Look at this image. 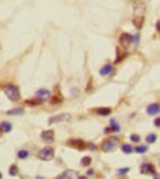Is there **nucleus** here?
Masks as SVG:
<instances>
[{"instance_id": "2f4dec72", "label": "nucleus", "mask_w": 160, "mask_h": 179, "mask_svg": "<svg viewBox=\"0 0 160 179\" xmlns=\"http://www.w3.org/2000/svg\"><path fill=\"white\" fill-rule=\"evenodd\" d=\"M87 175H88V176H94V170H91V169H90V170L87 172Z\"/></svg>"}, {"instance_id": "7ed1b4c3", "label": "nucleus", "mask_w": 160, "mask_h": 179, "mask_svg": "<svg viewBox=\"0 0 160 179\" xmlns=\"http://www.w3.org/2000/svg\"><path fill=\"white\" fill-rule=\"evenodd\" d=\"M53 157H54V148H52V147H44L38 153V159L44 160V161H49V160H52Z\"/></svg>"}, {"instance_id": "bb28decb", "label": "nucleus", "mask_w": 160, "mask_h": 179, "mask_svg": "<svg viewBox=\"0 0 160 179\" xmlns=\"http://www.w3.org/2000/svg\"><path fill=\"white\" fill-rule=\"evenodd\" d=\"M129 138H131V141H132V142H140V135H137V134H132Z\"/></svg>"}, {"instance_id": "6e6552de", "label": "nucleus", "mask_w": 160, "mask_h": 179, "mask_svg": "<svg viewBox=\"0 0 160 179\" xmlns=\"http://www.w3.org/2000/svg\"><path fill=\"white\" fill-rule=\"evenodd\" d=\"M76 178H81V176L75 170H65L57 176V179H76Z\"/></svg>"}, {"instance_id": "72a5a7b5", "label": "nucleus", "mask_w": 160, "mask_h": 179, "mask_svg": "<svg viewBox=\"0 0 160 179\" xmlns=\"http://www.w3.org/2000/svg\"><path fill=\"white\" fill-rule=\"evenodd\" d=\"M0 179H2V173H0Z\"/></svg>"}, {"instance_id": "a211bd4d", "label": "nucleus", "mask_w": 160, "mask_h": 179, "mask_svg": "<svg viewBox=\"0 0 160 179\" xmlns=\"http://www.w3.org/2000/svg\"><path fill=\"white\" fill-rule=\"evenodd\" d=\"M18 173H19V167L16 165H12L9 167V175H10V176H16Z\"/></svg>"}, {"instance_id": "6ab92c4d", "label": "nucleus", "mask_w": 160, "mask_h": 179, "mask_svg": "<svg viewBox=\"0 0 160 179\" xmlns=\"http://www.w3.org/2000/svg\"><path fill=\"white\" fill-rule=\"evenodd\" d=\"M122 151L125 153V154H129V153H132L134 151V148H132V146L131 144H122Z\"/></svg>"}, {"instance_id": "423d86ee", "label": "nucleus", "mask_w": 160, "mask_h": 179, "mask_svg": "<svg viewBox=\"0 0 160 179\" xmlns=\"http://www.w3.org/2000/svg\"><path fill=\"white\" fill-rule=\"evenodd\" d=\"M140 170L142 175H156V167H154V165H151V163H142L140 167Z\"/></svg>"}, {"instance_id": "5701e85b", "label": "nucleus", "mask_w": 160, "mask_h": 179, "mask_svg": "<svg viewBox=\"0 0 160 179\" xmlns=\"http://www.w3.org/2000/svg\"><path fill=\"white\" fill-rule=\"evenodd\" d=\"M147 146H138L137 148H134V151L135 153H138V154H144V153H147Z\"/></svg>"}, {"instance_id": "f257e3e1", "label": "nucleus", "mask_w": 160, "mask_h": 179, "mask_svg": "<svg viewBox=\"0 0 160 179\" xmlns=\"http://www.w3.org/2000/svg\"><path fill=\"white\" fill-rule=\"evenodd\" d=\"M3 93L6 94V97L10 101H19L21 100V93H19V88L14 84H6L5 88H3Z\"/></svg>"}, {"instance_id": "dca6fc26", "label": "nucleus", "mask_w": 160, "mask_h": 179, "mask_svg": "<svg viewBox=\"0 0 160 179\" xmlns=\"http://www.w3.org/2000/svg\"><path fill=\"white\" fill-rule=\"evenodd\" d=\"M25 103L28 106H40V104H43V100L37 97L35 100H25Z\"/></svg>"}, {"instance_id": "9b49d317", "label": "nucleus", "mask_w": 160, "mask_h": 179, "mask_svg": "<svg viewBox=\"0 0 160 179\" xmlns=\"http://www.w3.org/2000/svg\"><path fill=\"white\" fill-rule=\"evenodd\" d=\"M69 119H71V115H68V113H63V115H57V116H53V118H50V119H49V123L52 125V123H56V122L69 120Z\"/></svg>"}, {"instance_id": "412c9836", "label": "nucleus", "mask_w": 160, "mask_h": 179, "mask_svg": "<svg viewBox=\"0 0 160 179\" xmlns=\"http://www.w3.org/2000/svg\"><path fill=\"white\" fill-rule=\"evenodd\" d=\"M125 56H127V53H125V52H120V50H118V57H116V60H115V63H119V62H122V60L125 59Z\"/></svg>"}, {"instance_id": "c85d7f7f", "label": "nucleus", "mask_w": 160, "mask_h": 179, "mask_svg": "<svg viewBox=\"0 0 160 179\" xmlns=\"http://www.w3.org/2000/svg\"><path fill=\"white\" fill-rule=\"evenodd\" d=\"M88 148H90V150H91V151H96V150H97V147L94 146L93 142H88Z\"/></svg>"}, {"instance_id": "9d476101", "label": "nucleus", "mask_w": 160, "mask_h": 179, "mask_svg": "<svg viewBox=\"0 0 160 179\" xmlns=\"http://www.w3.org/2000/svg\"><path fill=\"white\" fill-rule=\"evenodd\" d=\"M35 97H38V99H41L43 101H44V100L52 99V93H50L47 88H40V90L35 93Z\"/></svg>"}, {"instance_id": "4468645a", "label": "nucleus", "mask_w": 160, "mask_h": 179, "mask_svg": "<svg viewBox=\"0 0 160 179\" xmlns=\"http://www.w3.org/2000/svg\"><path fill=\"white\" fill-rule=\"evenodd\" d=\"M113 71V66L112 65H104V66L100 69V75L101 76H107V75H110Z\"/></svg>"}, {"instance_id": "aec40b11", "label": "nucleus", "mask_w": 160, "mask_h": 179, "mask_svg": "<svg viewBox=\"0 0 160 179\" xmlns=\"http://www.w3.org/2000/svg\"><path fill=\"white\" fill-rule=\"evenodd\" d=\"M156 139H157V135H156V134H148L146 141L148 142V144H153V142H156Z\"/></svg>"}, {"instance_id": "39448f33", "label": "nucleus", "mask_w": 160, "mask_h": 179, "mask_svg": "<svg viewBox=\"0 0 160 179\" xmlns=\"http://www.w3.org/2000/svg\"><path fill=\"white\" fill-rule=\"evenodd\" d=\"M132 41H134V37L131 35V34H128V33H122V34H120L119 44L123 47V49H128V47L132 44Z\"/></svg>"}, {"instance_id": "473e14b6", "label": "nucleus", "mask_w": 160, "mask_h": 179, "mask_svg": "<svg viewBox=\"0 0 160 179\" xmlns=\"http://www.w3.org/2000/svg\"><path fill=\"white\" fill-rule=\"evenodd\" d=\"M2 134H3V129H2V126H0V138H2Z\"/></svg>"}, {"instance_id": "ddd939ff", "label": "nucleus", "mask_w": 160, "mask_h": 179, "mask_svg": "<svg viewBox=\"0 0 160 179\" xmlns=\"http://www.w3.org/2000/svg\"><path fill=\"white\" fill-rule=\"evenodd\" d=\"M132 24L135 25L137 29H141V28H142V24H144V16H142V15H137V16H134Z\"/></svg>"}, {"instance_id": "a878e982", "label": "nucleus", "mask_w": 160, "mask_h": 179, "mask_svg": "<svg viewBox=\"0 0 160 179\" xmlns=\"http://www.w3.org/2000/svg\"><path fill=\"white\" fill-rule=\"evenodd\" d=\"M110 123H112V131H113V132H119V131H120V126L116 123V120L112 119V120H110Z\"/></svg>"}, {"instance_id": "393cba45", "label": "nucleus", "mask_w": 160, "mask_h": 179, "mask_svg": "<svg viewBox=\"0 0 160 179\" xmlns=\"http://www.w3.org/2000/svg\"><path fill=\"white\" fill-rule=\"evenodd\" d=\"M81 165L84 166V167H88V166L91 165V157H82V160H81Z\"/></svg>"}, {"instance_id": "0eeeda50", "label": "nucleus", "mask_w": 160, "mask_h": 179, "mask_svg": "<svg viewBox=\"0 0 160 179\" xmlns=\"http://www.w3.org/2000/svg\"><path fill=\"white\" fill-rule=\"evenodd\" d=\"M41 139H43L44 142H53L54 141V131L53 129L43 131V132H41Z\"/></svg>"}, {"instance_id": "2eb2a0df", "label": "nucleus", "mask_w": 160, "mask_h": 179, "mask_svg": "<svg viewBox=\"0 0 160 179\" xmlns=\"http://www.w3.org/2000/svg\"><path fill=\"white\" fill-rule=\"evenodd\" d=\"M6 115H9V116H19V115H24V109L22 107H15V109L7 110Z\"/></svg>"}, {"instance_id": "7c9ffc66", "label": "nucleus", "mask_w": 160, "mask_h": 179, "mask_svg": "<svg viewBox=\"0 0 160 179\" xmlns=\"http://www.w3.org/2000/svg\"><path fill=\"white\" fill-rule=\"evenodd\" d=\"M156 29H157V33L160 34V21H157V24H156Z\"/></svg>"}, {"instance_id": "4be33fe9", "label": "nucleus", "mask_w": 160, "mask_h": 179, "mask_svg": "<svg viewBox=\"0 0 160 179\" xmlns=\"http://www.w3.org/2000/svg\"><path fill=\"white\" fill-rule=\"evenodd\" d=\"M62 95H59V94H57V95H54V97H52V99H50V103H52V104H59V103H62Z\"/></svg>"}, {"instance_id": "f8f14e48", "label": "nucleus", "mask_w": 160, "mask_h": 179, "mask_svg": "<svg viewBox=\"0 0 160 179\" xmlns=\"http://www.w3.org/2000/svg\"><path fill=\"white\" fill-rule=\"evenodd\" d=\"M94 112L99 116H109L112 113V109L110 107H97V109H94Z\"/></svg>"}, {"instance_id": "f03ea898", "label": "nucleus", "mask_w": 160, "mask_h": 179, "mask_svg": "<svg viewBox=\"0 0 160 179\" xmlns=\"http://www.w3.org/2000/svg\"><path fill=\"white\" fill-rule=\"evenodd\" d=\"M118 144H119V139L116 138V137H110V138H107L103 141V144H101V150L103 151H113L115 148L118 147Z\"/></svg>"}, {"instance_id": "1a4fd4ad", "label": "nucleus", "mask_w": 160, "mask_h": 179, "mask_svg": "<svg viewBox=\"0 0 160 179\" xmlns=\"http://www.w3.org/2000/svg\"><path fill=\"white\" fill-rule=\"evenodd\" d=\"M147 115H150V116H154V115H159L160 113V104L159 103H151V104H148L147 106Z\"/></svg>"}, {"instance_id": "b1692460", "label": "nucleus", "mask_w": 160, "mask_h": 179, "mask_svg": "<svg viewBox=\"0 0 160 179\" xmlns=\"http://www.w3.org/2000/svg\"><path fill=\"white\" fill-rule=\"evenodd\" d=\"M28 156H29V153H28L27 150H19V151H18V157H19L21 160H25Z\"/></svg>"}, {"instance_id": "c756f323", "label": "nucleus", "mask_w": 160, "mask_h": 179, "mask_svg": "<svg viewBox=\"0 0 160 179\" xmlns=\"http://www.w3.org/2000/svg\"><path fill=\"white\" fill-rule=\"evenodd\" d=\"M154 126H160V118H156L154 119Z\"/></svg>"}, {"instance_id": "f3484780", "label": "nucleus", "mask_w": 160, "mask_h": 179, "mask_svg": "<svg viewBox=\"0 0 160 179\" xmlns=\"http://www.w3.org/2000/svg\"><path fill=\"white\" fill-rule=\"evenodd\" d=\"M0 126H2L3 132H10V131H12V125H10L9 122H6V120H5V122H2V123H0Z\"/></svg>"}, {"instance_id": "20e7f679", "label": "nucleus", "mask_w": 160, "mask_h": 179, "mask_svg": "<svg viewBox=\"0 0 160 179\" xmlns=\"http://www.w3.org/2000/svg\"><path fill=\"white\" fill-rule=\"evenodd\" d=\"M69 147H73L75 150H85L88 147V142H85L84 139H80V138H72V139H68L66 142Z\"/></svg>"}, {"instance_id": "cd10ccee", "label": "nucleus", "mask_w": 160, "mask_h": 179, "mask_svg": "<svg viewBox=\"0 0 160 179\" xmlns=\"http://www.w3.org/2000/svg\"><path fill=\"white\" fill-rule=\"evenodd\" d=\"M127 172H129V169H128V167H123V169H119V170H118V175H125Z\"/></svg>"}]
</instances>
